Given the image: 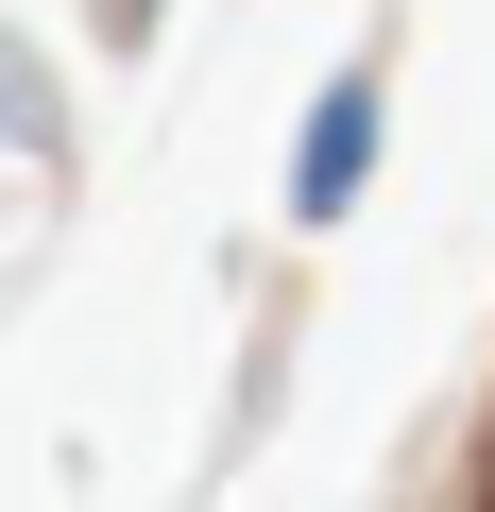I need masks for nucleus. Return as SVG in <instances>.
Returning <instances> with one entry per match:
<instances>
[{
  "instance_id": "nucleus-1",
  "label": "nucleus",
  "mask_w": 495,
  "mask_h": 512,
  "mask_svg": "<svg viewBox=\"0 0 495 512\" xmlns=\"http://www.w3.org/2000/svg\"><path fill=\"white\" fill-rule=\"evenodd\" d=\"M359 154H376V103H359V86H342V103H325V137H308V171H291V188H308V205H342V188H359Z\"/></svg>"
}]
</instances>
